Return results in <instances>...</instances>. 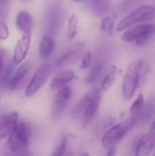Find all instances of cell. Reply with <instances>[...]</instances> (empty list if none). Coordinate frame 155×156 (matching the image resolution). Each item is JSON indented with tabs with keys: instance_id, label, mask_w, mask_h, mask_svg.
Here are the masks:
<instances>
[{
	"instance_id": "cell-36",
	"label": "cell",
	"mask_w": 155,
	"mask_h": 156,
	"mask_svg": "<svg viewBox=\"0 0 155 156\" xmlns=\"http://www.w3.org/2000/svg\"><path fill=\"white\" fill-rule=\"evenodd\" d=\"M0 99H1V98H0Z\"/></svg>"
},
{
	"instance_id": "cell-22",
	"label": "cell",
	"mask_w": 155,
	"mask_h": 156,
	"mask_svg": "<svg viewBox=\"0 0 155 156\" xmlns=\"http://www.w3.org/2000/svg\"><path fill=\"white\" fill-rule=\"evenodd\" d=\"M13 69H14V64L9 63L7 64L2 71L1 77H0V84L3 88H7V85L9 83V80L12 77V72H13Z\"/></svg>"
},
{
	"instance_id": "cell-33",
	"label": "cell",
	"mask_w": 155,
	"mask_h": 156,
	"mask_svg": "<svg viewBox=\"0 0 155 156\" xmlns=\"http://www.w3.org/2000/svg\"><path fill=\"white\" fill-rule=\"evenodd\" d=\"M73 2H80V1H83V0H71Z\"/></svg>"
},
{
	"instance_id": "cell-11",
	"label": "cell",
	"mask_w": 155,
	"mask_h": 156,
	"mask_svg": "<svg viewBox=\"0 0 155 156\" xmlns=\"http://www.w3.org/2000/svg\"><path fill=\"white\" fill-rule=\"evenodd\" d=\"M16 26L22 34L31 33L34 27V20L30 13L27 11H19L16 16Z\"/></svg>"
},
{
	"instance_id": "cell-25",
	"label": "cell",
	"mask_w": 155,
	"mask_h": 156,
	"mask_svg": "<svg viewBox=\"0 0 155 156\" xmlns=\"http://www.w3.org/2000/svg\"><path fill=\"white\" fill-rule=\"evenodd\" d=\"M95 10L100 14H106L111 10V0H93Z\"/></svg>"
},
{
	"instance_id": "cell-9",
	"label": "cell",
	"mask_w": 155,
	"mask_h": 156,
	"mask_svg": "<svg viewBox=\"0 0 155 156\" xmlns=\"http://www.w3.org/2000/svg\"><path fill=\"white\" fill-rule=\"evenodd\" d=\"M31 33H26L22 34L21 37L17 40L12 56V62L14 65H19L25 60L31 46Z\"/></svg>"
},
{
	"instance_id": "cell-34",
	"label": "cell",
	"mask_w": 155,
	"mask_h": 156,
	"mask_svg": "<svg viewBox=\"0 0 155 156\" xmlns=\"http://www.w3.org/2000/svg\"><path fill=\"white\" fill-rule=\"evenodd\" d=\"M152 156H155V153H154V154H153V155H152Z\"/></svg>"
},
{
	"instance_id": "cell-8",
	"label": "cell",
	"mask_w": 155,
	"mask_h": 156,
	"mask_svg": "<svg viewBox=\"0 0 155 156\" xmlns=\"http://www.w3.org/2000/svg\"><path fill=\"white\" fill-rule=\"evenodd\" d=\"M71 93L72 91L69 86L63 87L62 89L58 90L51 110V117L53 119H58L62 114L68 102L70 100Z\"/></svg>"
},
{
	"instance_id": "cell-18",
	"label": "cell",
	"mask_w": 155,
	"mask_h": 156,
	"mask_svg": "<svg viewBox=\"0 0 155 156\" xmlns=\"http://www.w3.org/2000/svg\"><path fill=\"white\" fill-rule=\"evenodd\" d=\"M105 68V63L104 61H97L95 62L91 67L90 71L87 74V77L85 79V82L87 84H95L100 78L103 70Z\"/></svg>"
},
{
	"instance_id": "cell-26",
	"label": "cell",
	"mask_w": 155,
	"mask_h": 156,
	"mask_svg": "<svg viewBox=\"0 0 155 156\" xmlns=\"http://www.w3.org/2000/svg\"><path fill=\"white\" fill-rule=\"evenodd\" d=\"M92 53L91 51H86L83 55H82V58H81V63H80V67L79 69L82 70H85L87 69H89L91 66V62H92Z\"/></svg>"
},
{
	"instance_id": "cell-2",
	"label": "cell",
	"mask_w": 155,
	"mask_h": 156,
	"mask_svg": "<svg viewBox=\"0 0 155 156\" xmlns=\"http://www.w3.org/2000/svg\"><path fill=\"white\" fill-rule=\"evenodd\" d=\"M155 17V5H143L119 21L116 29L118 32L124 31L133 26L149 23Z\"/></svg>"
},
{
	"instance_id": "cell-4",
	"label": "cell",
	"mask_w": 155,
	"mask_h": 156,
	"mask_svg": "<svg viewBox=\"0 0 155 156\" xmlns=\"http://www.w3.org/2000/svg\"><path fill=\"white\" fill-rule=\"evenodd\" d=\"M136 124L135 120L132 118L128 119L127 121L117 123L110 127L102 135L101 144L105 150H108L111 147L117 146V144L123 139L125 134Z\"/></svg>"
},
{
	"instance_id": "cell-3",
	"label": "cell",
	"mask_w": 155,
	"mask_h": 156,
	"mask_svg": "<svg viewBox=\"0 0 155 156\" xmlns=\"http://www.w3.org/2000/svg\"><path fill=\"white\" fill-rule=\"evenodd\" d=\"M31 129L24 122H17L8 135L7 146L13 153H21L30 144Z\"/></svg>"
},
{
	"instance_id": "cell-30",
	"label": "cell",
	"mask_w": 155,
	"mask_h": 156,
	"mask_svg": "<svg viewBox=\"0 0 155 156\" xmlns=\"http://www.w3.org/2000/svg\"><path fill=\"white\" fill-rule=\"evenodd\" d=\"M3 69H4V58H3L2 53L0 52V77H1V74H2Z\"/></svg>"
},
{
	"instance_id": "cell-15",
	"label": "cell",
	"mask_w": 155,
	"mask_h": 156,
	"mask_svg": "<svg viewBox=\"0 0 155 156\" xmlns=\"http://www.w3.org/2000/svg\"><path fill=\"white\" fill-rule=\"evenodd\" d=\"M91 96H92V89L88 91L78 102L77 104L74 106V108L72 109L71 111V117L73 119H76V120H81V118L83 117L88 106H89V103L90 101V99H91Z\"/></svg>"
},
{
	"instance_id": "cell-21",
	"label": "cell",
	"mask_w": 155,
	"mask_h": 156,
	"mask_svg": "<svg viewBox=\"0 0 155 156\" xmlns=\"http://www.w3.org/2000/svg\"><path fill=\"white\" fill-rule=\"evenodd\" d=\"M79 16L77 14L73 13L69 16L67 25V38L69 40L74 39L79 32Z\"/></svg>"
},
{
	"instance_id": "cell-32",
	"label": "cell",
	"mask_w": 155,
	"mask_h": 156,
	"mask_svg": "<svg viewBox=\"0 0 155 156\" xmlns=\"http://www.w3.org/2000/svg\"><path fill=\"white\" fill-rule=\"evenodd\" d=\"M22 156H32L30 154H24Z\"/></svg>"
},
{
	"instance_id": "cell-23",
	"label": "cell",
	"mask_w": 155,
	"mask_h": 156,
	"mask_svg": "<svg viewBox=\"0 0 155 156\" xmlns=\"http://www.w3.org/2000/svg\"><path fill=\"white\" fill-rule=\"evenodd\" d=\"M50 156H70L67 137H64L60 144L54 149Z\"/></svg>"
},
{
	"instance_id": "cell-28",
	"label": "cell",
	"mask_w": 155,
	"mask_h": 156,
	"mask_svg": "<svg viewBox=\"0 0 155 156\" xmlns=\"http://www.w3.org/2000/svg\"><path fill=\"white\" fill-rule=\"evenodd\" d=\"M116 152H117V146L111 147V148H110V149L107 150V154H106V156H115L116 155Z\"/></svg>"
},
{
	"instance_id": "cell-19",
	"label": "cell",
	"mask_w": 155,
	"mask_h": 156,
	"mask_svg": "<svg viewBox=\"0 0 155 156\" xmlns=\"http://www.w3.org/2000/svg\"><path fill=\"white\" fill-rule=\"evenodd\" d=\"M117 73H118V68L117 66L113 65L108 71V73L104 76V78L101 80L100 83V90L102 91L109 90L114 84L116 79H117Z\"/></svg>"
},
{
	"instance_id": "cell-5",
	"label": "cell",
	"mask_w": 155,
	"mask_h": 156,
	"mask_svg": "<svg viewBox=\"0 0 155 156\" xmlns=\"http://www.w3.org/2000/svg\"><path fill=\"white\" fill-rule=\"evenodd\" d=\"M155 34V25L152 23H145L133 26L126 30L122 35L121 38L124 42H134L137 46L144 45L149 38Z\"/></svg>"
},
{
	"instance_id": "cell-20",
	"label": "cell",
	"mask_w": 155,
	"mask_h": 156,
	"mask_svg": "<svg viewBox=\"0 0 155 156\" xmlns=\"http://www.w3.org/2000/svg\"><path fill=\"white\" fill-rule=\"evenodd\" d=\"M144 107H145L144 97H143V93H140L130 108V114H131L130 118H132L137 122V120H138L140 114L142 113V112L143 111Z\"/></svg>"
},
{
	"instance_id": "cell-6",
	"label": "cell",
	"mask_w": 155,
	"mask_h": 156,
	"mask_svg": "<svg viewBox=\"0 0 155 156\" xmlns=\"http://www.w3.org/2000/svg\"><path fill=\"white\" fill-rule=\"evenodd\" d=\"M50 75V66L48 64H42L32 76L29 83L27 84L25 94L26 97L30 98L34 96L39 90L45 85Z\"/></svg>"
},
{
	"instance_id": "cell-31",
	"label": "cell",
	"mask_w": 155,
	"mask_h": 156,
	"mask_svg": "<svg viewBox=\"0 0 155 156\" xmlns=\"http://www.w3.org/2000/svg\"><path fill=\"white\" fill-rule=\"evenodd\" d=\"M81 156H90V154L89 153H83Z\"/></svg>"
},
{
	"instance_id": "cell-14",
	"label": "cell",
	"mask_w": 155,
	"mask_h": 156,
	"mask_svg": "<svg viewBox=\"0 0 155 156\" xmlns=\"http://www.w3.org/2000/svg\"><path fill=\"white\" fill-rule=\"evenodd\" d=\"M18 122V113L14 112L0 120V141L8 137L15 125Z\"/></svg>"
},
{
	"instance_id": "cell-1",
	"label": "cell",
	"mask_w": 155,
	"mask_h": 156,
	"mask_svg": "<svg viewBox=\"0 0 155 156\" xmlns=\"http://www.w3.org/2000/svg\"><path fill=\"white\" fill-rule=\"evenodd\" d=\"M143 64V59L137 58L132 61L127 67L122 85V98L125 101H130L134 96L141 81Z\"/></svg>"
},
{
	"instance_id": "cell-16",
	"label": "cell",
	"mask_w": 155,
	"mask_h": 156,
	"mask_svg": "<svg viewBox=\"0 0 155 156\" xmlns=\"http://www.w3.org/2000/svg\"><path fill=\"white\" fill-rule=\"evenodd\" d=\"M84 48H85V45L82 42H77V43L69 46L64 51V53L61 57V61L64 63L73 62L81 55Z\"/></svg>"
},
{
	"instance_id": "cell-13",
	"label": "cell",
	"mask_w": 155,
	"mask_h": 156,
	"mask_svg": "<svg viewBox=\"0 0 155 156\" xmlns=\"http://www.w3.org/2000/svg\"><path fill=\"white\" fill-rule=\"evenodd\" d=\"M154 145V139L149 133L143 134L137 142L135 156H150Z\"/></svg>"
},
{
	"instance_id": "cell-17",
	"label": "cell",
	"mask_w": 155,
	"mask_h": 156,
	"mask_svg": "<svg viewBox=\"0 0 155 156\" xmlns=\"http://www.w3.org/2000/svg\"><path fill=\"white\" fill-rule=\"evenodd\" d=\"M55 48H56L55 40L51 36L46 35L42 37L39 42V48H38L40 58L43 59L49 58L52 55L53 51L55 50Z\"/></svg>"
},
{
	"instance_id": "cell-7",
	"label": "cell",
	"mask_w": 155,
	"mask_h": 156,
	"mask_svg": "<svg viewBox=\"0 0 155 156\" xmlns=\"http://www.w3.org/2000/svg\"><path fill=\"white\" fill-rule=\"evenodd\" d=\"M101 97H102V90H100V88H93L90 101L89 103V106H88L83 117L81 118L82 128H86L94 119L97 112L100 109Z\"/></svg>"
},
{
	"instance_id": "cell-12",
	"label": "cell",
	"mask_w": 155,
	"mask_h": 156,
	"mask_svg": "<svg viewBox=\"0 0 155 156\" xmlns=\"http://www.w3.org/2000/svg\"><path fill=\"white\" fill-rule=\"evenodd\" d=\"M30 69V64L29 62H24L23 64H21L18 69H16V71L15 72L14 75H12L9 83L7 85V89L10 91H15L16 90L18 89V87L21 85L22 81L24 80V79L26 78V76L27 75L28 71Z\"/></svg>"
},
{
	"instance_id": "cell-27",
	"label": "cell",
	"mask_w": 155,
	"mask_h": 156,
	"mask_svg": "<svg viewBox=\"0 0 155 156\" xmlns=\"http://www.w3.org/2000/svg\"><path fill=\"white\" fill-rule=\"evenodd\" d=\"M9 35L10 32L7 25L4 21H0V40H6Z\"/></svg>"
},
{
	"instance_id": "cell-35",
	"label": "cell",
	"mask_w": 155,
	"mask_h": 156,
	"mask_svg": "<svg viewBox=\"0 0 155 156\" xmlns=\"http://www.w3.org/2000/svg\"><path fill=\"white\" fill-rule=\"evenodd\" d=\"M0 1H5V0H0Z\"/></svg>"
},
{
	"instance_id": "cell-24",
	"label": "cell",
	"mask_w": 155,
	"mask_h": 156,
	"mask_svg": "<svg viewBox=\"0 0 155 156\" xmlns=\"http://www.w3.org/2000/svg\"><path fill=\"white\" fill-rule=\"evenodd\" d=\"M113 27H114V19L110 16H104L100 20V30L102 33L109 34L112 31Z\"/></svg>"
},
{
	"instance_id": "cell-10",
	"label": "cell",
	"mask_w": 155,
	"mask_h": 156,
	"mask_svg": "<svg viewBox=\"0 0 155 156\" xmlns=\"http://www.w3.org/2000/svg\"><path fill=\"white\" fill-rule=\"evenodd\" d=\"M77 79V75L72 70H62L56 74L51 82H50V89L53 90H58L63 87L69 86V84Z\"/></svg>"
},
{
	"instance_id": "cell-29",
	"label": "cell",
	"mask_w": 155,
	"mask_h": 156,
	"mask_svg": "<svg viewBox=\"0 0 155 156\" xmlns=\"http://www.w3.org/2000/svg\"><path fill=\"white\" fill-rule=\"evenodd\" d=\"M153 139H154L155 141V122H153V123H152V125H151V127H150V129H149V133H148Z\"/></svg>"
}]
</instances>
